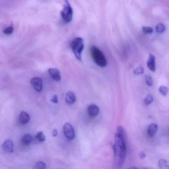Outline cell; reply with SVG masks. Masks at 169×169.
Listing matches in <instances>:
<instances>
[{
  "label": "cell",
  "mask_w": 169,
  "mask_h": 169,
  "mask_svg": "<svg viewBox=\"0 0 169 169\" xmlns=\"http://www.w3.org/2000/svg\"><path fill=\"white\" fill-rule=\"evenodd\" d=\"M145 81L147 85H149L150 87L152 86L153 84V81H152V78L151 76L149 75H146Z\"/></svg>",
  "instance_id": "obj_24"
},
{
  "label": "cell",
  "mask_w": 169,
  "mask_h": 169,
  "mask_svg": "<svg viewBox=\"0 0 169 169\" xmlns=\"http://www.w3.org/2000/svg\"><path fill=\"white\" fill-rule=\"evenodd\" d=\"M90 52L92 58L96 64L101 68L106 66L107 64L106 58L98 48L95 46H92L90 49Z\"/></svg>",
  "instance_id": "obj_2"
},
{
  "label": "cell",
  "mask_w": 169,
  "mask_h": 169,
  "mask_svg": "<svg viewBox=\"0 0 169 169\" xmlns=\"http://www.w3.org/2000/svg\"><path fill=\"white\" fill-rule=\"evenodd\" d=\"M48 73L54 80H56L57 82L60 81L61 79V75L59 69L55 68H50L48 69Z\"/></svg>",
  "instance_id": "obj_8"
},
{
  "label": "cell",
  "mask_w": 169,
  "mask_h": 169,
  "mask_svg": "<svg viewBox=\"0 0 169 169\" xmlns=\"http://www.w3.org/2000/svg\"><path fill=\"white\" fill-rule=\"evenodd\" d=\"M84 47V41L80 37H77L74 39L70 43V47L74 56L79 61L82 60V53Z\"/></svg>",
  "instance_id": "obj_3"
},
{
  "label": "cell",
  "mask_w": 169,
  "mask_h": 169,
  "mask_svg": "<svg viewBox=\"0 0 169 169\" xmlns=\"http://www.w3.org/2000/svg\"><path fill=\"white\" fill-rule=\"evenodd\" d=\"M13 32H14V26L12 25H11V26H9V27H7L4 30V33L5 34L8 35H11V34H12Z\"/></svg>",
  "instance_id": "obj_17"
},
{
  "label": "cell",
  "mask_w": 169,
  "mask_h": 169,
  "mask_svg": "<svg viewBox=\"0 0 169 169\" xmlns=\"http://www.w3.org/2000/svg\"><path fill=\"white\" fill-rule=\"evenodd\" d=\"M65 101L68 104L72 105L76 101V96L74 93L72 91H69L66 94Z\"/></svg>",
  "instance_id": "obj_12"
},
{
  "label": "cell",
  "mask_w": 169,
  "mask_h": 169,
  "mask_svg": "<svg viewBox=\"0 0 169 169\" xmlns=\"http://www.w3.org/2000/svg\"><path fill=\"white\" fill-rule=\"evenodd\" d=\"M51 101L52 102L54 103H55V104H57L58 103V96H57V95H54L53 97L51 98Z\"/></svg>",
  "instance_id": "obj_25"
},
{
  "label": "cell",
  "mask_w": 169,
  "mask_h": 169,
  "mask_svg": "<svg viewBox=\"0 0 169 169\" xmlns=\"http://www.w3.org/2000/svg\"><path fill=\"white\" fill-rule=\"evenodd\" d=\"M156 30L158 33H163V32L165 31V27L164 25L162 24H159L157 25L156 27Z\"/></svg>",
  "instance_id": "obj_16"
},
{
  "label": "cell",
  "mask_w": 169,
  "mask_h": 169,
  "mask_svg": "<svg viewBox=\"0 0 169 169\" xmlns=\"http://www.w3.org/2000/svg\"><path fill=\"white\" fill-rule=\"evenodd\" d=\"M99 108L97 105L94 104L89 105L87 108V112L91 117H96L99 113Z\"/></svg>",
  "instance_id": "obj_9"
},
{
  "label": "cell",
  "mask_w": 169,
  "mask_h": 169,
  "mask_svg": "<svg viewBox=\"0 0 169 169\" xmlns=\"http://www.w3.org/2000/svg\"><path fill=\"white\" fill-rule=\"evenodd\" d=\"M30 116L29 113L24 111H22L19 116V122L22 125H25L29 122Z\"/></svg>",
  "instance_id": "obj_11"
},
{
  "label": "cell",
  "mask_w": 169,
  "mask_h": 169,
  "mask_svg": "<svg viewBox=\"0 0 169 169\" xmlns=\"http://www.w3.org/2000/svg\"><path fill=\"white\" fill-rule=\"evenodd\" d=\"M63 130L64 136L68 139L69 140L74 139L75 137V132L72 125H70L69 123H65L63 127Z\"/></svg>",
  "instance_id": "obj_5"
},
{
  "label": "cell",
  "mask_w": 169,
  "mask_h": 169,
  "mask_svg": "<svg viewBox=\"0 0 169 169\" xmlns=\"http://www.w3.org/2000/svg\"><path fill=\"white\" fill-rule=\"evenodd\" d=\"M158 165L160 168H169V166L167 164V161L164 159H161L159 161Z\"/></svg>",
  "instance_id": "obj_19"
},
{
  "label": "cell",
  "mask_w": 169,
  "mask_h": 169,
  "mask_svg": "<svg viewBox=\"0 0 169 169\" xmlns=\"http://www.w3.org/2000/svg\"><path fill=\"white\" fill-rule=\"evenodd\" d=\"M33 140V137L29 133H27L23 136L21 139V141L24 145H29L30 143L32 142Z\"/></svg>",
  "instance_id": "obj_14"
},
{
  "label": "cell",
  "mask_w": 169,
  "mask_h": 169,
  "mask_svg": "<svg viewBox=\"0 0 169 169\" xmlns=\"http://www.w3.org/2000/svg\"><path fill=\"white\" fill-rule=\"evenodd\" d=\"M113 151L117 164L118 166H122L126 160L127 149L125 141V131L121 126L118 127L116 131Z\"/></svg>",
  "instance_id": "obj_1"
},
{
  "label": "cell",
  "mask_w": 169,
  "mask_h": 169,
  "mask_svg": "<svg viewBox=\"0 0 169 169\" xmlns=\"http://www.w3.org/2000/svg\"><path fill=\"white\" fill-rule=\"evenodd\" d=\"M34 169H43L46 168V164L43 162H38L35 164L34 167Z\"/></svg>",
  "instance_id": "obj_20"
},
{
  "label": "cell",
  "mask_w": 169,
  "mask_h": 169,
  "mask_svg": "<svg viewBox=\"0 0 169 169\" xmlns=\"http://www.w3.org/2000/svg\"><path fill=\"white\" fill-rule=\"evenodd\" d=\"M153 101V97L151 94H148L145 99V104L146 105H149Z\"/></svg>",
  "instance_id": "obj_18"
},
{
  "label": "cell",
  "mask_w": 169,
  "mask_h": 169,
  "mask_svg": "<svg viewBox=\"0 0 169 169\" xmlns=\"http://www.w3.org/2000/svg\"><path fill=\"white\" fill-rule=\"evenodd\" d=\"M147 67L152 72H155V57L153 54H150L147 62Z\"/></svg>",
  "instance_id": "obj_10"
},
{
  "label": "cell",
  "mask_w": 169,
  "mask_h": 169,
  "mask_svg": "<svg viewBox=\"0 0 169 169\" xmlns=\"http://www.w3.org/2000/svg\"><path fill=\"white\" fill-rule=\"evenodd\" d=\"M30 83L35 90L37 92H41L43 89V82L39 77H34L31 78Z\"/></svg>",
  "instance_id": "obj_6"
},
{
  "label": "cell",
  "mask_w": 169,
  "mask_h": 169,
  "mask_svg": "<svg viewBox=\"0 0 169 169\" xmlns=\"http://www.w3.org/2000/svg\"><path fill=\"white\" fill-rule=\"evenodd\" d=\"M142 31L145 34H151L153 32V29L152 27L148 26H143L142 28Z\"/></svg>",
  "instance_id": "obj_22"
},
{
  "label": "cell",
  "mask_w": 169,
  "mask_h": 169,
  "mask_svg": "<svg viewBox=\"0 0 169 169\" xmlns=\"http://www.w3.org/2000/svg\"><path fill=\"white\" fill-rule=\"evenodd\" d=\"M58 131H57V130H56V129H55V130L53 131V136L54 137H55V136H56L58 135Z\"/></svg>",
  "instance_id": "obj_27"
},
{
  "label": "cell",
  "mask_w": 169,
  "mask_h": 169,
  "mask_svg": "<svg viewBox=\"0 0 169 169\" xmlns=\"http://www.w3.org/2000/svg\"><path fill=\"white\" fill-rule=\"evenodd\" d=\"M2 148L4 151L7 153H12L14 151V143L11 140L7 139L4 141L2 145Z\"/></svg>",
  "instance_id": "obj_7"
},
{
  "label": "cell",
  "mask_w": 169,
  "mask_h": 169,
  "mask_svg": "<svg viewBox=\"0 0 169 169\" xmlns=\"http://www.w3.org/2000/svg\"><path fill=\"white\" fill-rule=\"evenodd\" d=\"M144 72V69H143V67H139L136 68L133 71V73L135 75H140L142 74Z\"/></svg>",
  "instance_id": "obj_23"
},
{
  "label": "cell",
  "mask_w": 169,
  "mask_h": 169,
  "mask_svg": "<svg viewBox=\"0 0 169 169\" xmlns=\"http://www.w3.org/2000/svg\"><path fill=\"white\" fill-rule=\"evenodd\" d=\"M157 130H158V125L156 123H151L149 126L148 131H147L148 136L151 137L154 136L156 134Z\"/></svg>",
  "instance_id": "obj_13"
},
{
  "label": "cell",
  "mask_w": 169,
  "mask_h": 169,
  "mask_svg": "<svg viewBox=\"0 0 169 169\" xmlns=\"http://www.w3.org/2000/svg\"><path fill=\"white\" fill-rule=\"evenodd\" d=\"M159 92L163 96H166L168 94V89L167 87L164 86H161L159 88Z\"/></svg>",
  "instance_id": "obj_21"
},
{
  "label": "cell",
  "mask_w": 169,
  "mask_h": 169,
  "mask_svg": "<svg viewBox=\"0 0 169 169\" xmlns=\"http://www.w3.org/2000/svg\"><path fill=\"white\" fill-rule=\"evenodd\" d=\"M35 137L40 142H44L46 140V136L44 135L42 131H39L37 132Z\"/></svg>",
  "instance_id": "obj_15"
},
{
  "label": "cell",
  "mask_w": 169,
  "mask_h": 169,
  "mask_svg": "<svg viewBox=\"0 0 169 169\" xmlns=\"http://www.w3.org/2000/svg\"><path fill=\"white\" fill-rule=\"evenodd\" d=\"M60 15L65 24H69L73 20V8L68 0H64V8L60 12Z\"/></svg>",
  "instance_id": "obj_4"
},
{
  "label": "cell",
  "mask_w": 169,
  "mask_h": 169,
  "mask_svg": "<svg viewBox=\"0 0 169 169\" xmlns=\"http://www.w3.org/2000/svg\"><path fill=\"white\" fill-rule=\"evenodd\" d=\"M140 156L141 159H143L145 157V154L143 152H141L140 153Z\"/></svg>",
  "instance_id": "obj_26"
}]
</instances>
